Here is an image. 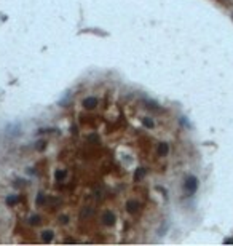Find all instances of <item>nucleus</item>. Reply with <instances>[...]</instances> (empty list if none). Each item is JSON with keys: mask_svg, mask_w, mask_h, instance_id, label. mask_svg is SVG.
I'll return each instance as SVG.
<instances>
[{"mask_svg": "<svg viewBox=\"0 0 233 246\" xmlns=\"http://www.w3.org/2000/svg\"><path fill=\"white\" fill-rule=\"evenodd\" d=\"M185 190H187L188 193H195L196 192V189H198V179L195 177V176H188L187 177V181H185Z\"/></svg>", "mask_w": 233, "mask_h": 246, "instance_id": "f257e3e1", "label": "nucleus"}, {"mask_svg": "<svg viewBox=\"0 0 233 246\" xmlns=\"http://www.w3.org/2000/svg\"><path fill=\"white\" fill-rule=\"evenodd\" d=\"M102 222H104V225H107V227L115 224V216H113L112 211H105V213L102 214Z\"/></svg>", "mask_w": 233, "mask_h": 246, "instance_id": "f03ea898", "label": "nucleus"}, {"mask_svg": "<svg viewBox=\"0 0 233 246\" xmlns=\"http://www.w3.org/2000/svg\"><path fill=\"white\" fill-rule=\"evenodd\" d=\"M139 201H136V200H129V201H126V211L128 213H131V214H136L137 211H139Z\"/></svg>", "mask_w": 233, "mask_h": 246, "instance_id": "7ed1b4c3", "label": "nucleus"}, {"mask_svg": "<svg viewBox=\"0 0 233 246\" xmlns=\"http://www.w3.org/2000/svg\"><path fill=\"white\" fill-rule=\"evenodd\" d=\"M157 152H158L160 157H164V155H166L168 152H169V146H168L166 142H161L160 146H158V150H157Z\"/></svg>", "mask_w": 233, "mask_h": 246, "instance_id": "20e7f679", "label": "nucleus"}, {"mask_svg": "<svg viewBox=\"0 0 233 246\" xmlns=\"http://www.w3.org/2000/svg\"><path fill=\"white\" fill-rule=\"evenodd\" d=\"M83 105L86 109H91V107H94V105H97V99L96 97H86V99L83 101Z\"/></svg>", "mask_w": 233, "mask_h": 246, "instance_id": "39448f33", "label": "nucleus"}, {"mask_svg": "<svg viewBox=\"0 0 233 246\" xmlns=\"http://www.w3.org/2000/svg\"><path fill=\"white\" fill-rule=\"evenodd\" d=\"M93 214V208H89V206H86V208L82 209V214H80V219H86V217H89Z\"/></svg>", "mask_w": 233, "mask_h": 246, "instance_id": "423d86ee", "label": "nucleus"}, {"mask_svg": "<svg viewBox=\"0 0 233 246\" xmlns=\"http://www.w3.org/2000/svg\"><path fill=\"white\" fill-rule=\"evenodd\" d=\"M144 174H145V170H144V168H137V170H136V173H134V181H141V179L142 177H144Z\"/></svg>", "mask_w": 233, "mask_h": 246, "instance_id": "0eeeda50", "label": "nucleus"}, {"mask_svg": "<svg viewBox=\"0 0 233 246\" xmlns=\"http://www.w3.org/2000/svg\"><path fill=\"white\" fill-rule=\"evenodd\" d=\"M42 240L45 241V243H50V241H53V232H50V230L43 232V233H42Z\"/></svg>", "mask_w": 233, "mask_h": 246, "instance_id": "6e6552de", "label": "nucleus"}, {"mask_svg": "<svg viewBox=\"0 0 233 246\" xmlns=\"http://www.w3.org/2000/svg\"><path fill=\"white\" fill-rule=\"evenodd\" d=\"M66 174H67V173H66L64 170H58L56 173H54V177H56V181H59V182H61L62 179L66 177Z\"/></svg>", "mask_w": 233, "mask_h": 246, "instance_id": "1a4fd4ad", "label": "nucleus"}, {"mask_svg": "<svg viewBox=\"0 0 233 246\" xmlns=\"http://www.w3.org/2000/svg\"><path fill=\"white\" fill-rule=\"evenodd\" d=\"M18 203V197H14V195H10V197H6V205L8 206H13Z\"/></svg>", "mask_w": 233, "mask_h": 246, "instance_id": "9d476101", "label": "nucleus"}, {"mask_svg": "<svg viewBox=\"0 0 233 246\" xmlns=\"http://www.w3.org/2000/svg\"><path fill=\"white\" fill-rule=\"evenodd\" d=\"M142 123H144V126H145V128H153V120H150L149 117L142 118Z\"/></svg>", "mask_w": 233, "mask_h": 246, "instance_id": "9b49d317", "label": "nucleus"}, {"mask_svg": "<svg viewBox=\"0 0 233 246\" xmlns=\"http://www.w3.org/2000/svg\"><path fill=\"white\" fill-rule=\"evenodd\" d=\"M29 224L30 225H38V224H40V216H32L29 219Z\"/></svg>", "mask_w": 233, "mask_h": 246, "instance_id": "f8f14e48", "label": "nucleus"}, {"mask_svg": "<svg viewBox=\"0 0 233 246\" xmlns=\"http://www.w3.org/2000/svg\"><path fill=\"white\" fill-rule=\"evenodd\" d=\"M37 144H38V146H37L38 150H45V147H46V142H45V141H40V142H37Z\"/></svg>", "mask_w": 233, "mask_h": 246, "instance_id": "ddd939ff", "label": "nucleus"}, {"mask_svg": "<svg viewBox=\"0 0 233 246\" xmlns=\"http://www.w3.org/2000/svg\"><path fill=\"white\" fill-rule=\"evenodd\" d=\"M48 203H50V205H58L59 200H58V198H48Z\"/></svg>", "mask_w": 233, "mask_h": 246, "instance_id": "4468645a", "label": "nucleus"}, {"mask_svg": "<svg viewBox=\"0 0 233 246\" xmlns=\"http://www.w3.org/2000/svg\"><path fill=\"white\" fill-rule=\"evenodd\" d=\"M43 201H45L43 195H38V198H37V205H43Z\"/></svg>", "mask_w": 233, "mask_h": 246, "instance_id": "2eb2a0df", "label": "nucleus"}, {"mask_svg": "<svg viewBox=\"0 0 233 246\" xmlns=\"http://www.w3.org/2000/svg\"><path fill=\"white\" fill-rule=\"evenodd\" d=\"M66 243H75V241H77V240H75V238H66Z\"/></svg>", "mask_w": 233, "mask_h": 246, "instance_id": "dca6fc26", "label": "nucleus"}, {"mask_svg": "<svg viewBox=\"0 0 233 246\" xmlns=\"http://www.w3.org/2000/svg\"><path fill=\"white\" fill-rule=\"evenodd\" d=\"M61 222H62V224H66V222H67V216H62L61 217Z\"/></svg>", "mask_w": 233, "mask_h": 246, "instance_id": "f3484780", "label": "nucleus"}]
</instances>
